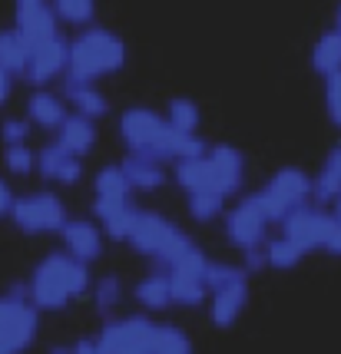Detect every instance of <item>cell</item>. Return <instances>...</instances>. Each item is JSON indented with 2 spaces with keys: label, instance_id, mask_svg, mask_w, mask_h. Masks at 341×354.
<instances>
[{
  "label": "cell",
  "instance_id": "6da1fadb",
  "mask_svg": "<svg viewBox=\"0 0 341 354\" xmlns=\"http://www.w3.org/2000/svg\"><path fill=\"white\" fill-rule=\"evenodd\" d=\"M116 133H120V142L126 146V156H146V159H156L163 166L189 159V156H202L209 146L202 136L176 133L166 123V116L149 106L123 109V116L116 120Z\"/></svg>",
  "mask_w": 341,
  "mask_h": 354
},
{
  "label": "cell",
  "instance_id": "7a4b0ae2",
  "mask_svg": "<svg viewBox=\"0 0 341 354\" xmlns=\"http://www.w3.org/2000/svg\"><path fill=\"white\" fill-rule=\"evenodd\" d=\"M90 285H93L90 265L77 262L63 248H57L33 265L27 278V298L37 311H63L70 308V301L90 292Z\"/></svg>",
  "mask_w": 341,
  "mask_h": 354
},
{
  "label": "cell",
  "instance_id": "3957f363",
  "mask_svg": "<svg viewBox=\"0 0 341 354\" xmlns=\"http://www.w3.org/2000/svg\"><path fill=\"white\" fill-rule=\"evenodd\" d=\"M126 60H129L126 40L100 24H90L73 40H66V80L100 86V80L120 73Z\"/></svg>",
  "mask_w": 341,
  "mask_h": 354
},
{
  "label": "cell",
  "instance_id": "277c9868",
  "mask_svg": "<svg viewBox=\"0 0 341 354\" xmlns=\"http://www.w3.org/2000/svg\"><path fill=\"white\" fill-rule=\"evenodd\" d=\"M126 245L133 248V252H140L142 259H149L156 268L166 272V268H169L189 245H196V242H192L169 216L153 212V209H140V216L133 222V232H129Z\"/></svg>",
  "mask_w": 341,
  "mask_h": 354
},
{
  "label": "cell",
  "instance_id": "5b68a950",
  "mask_svg": "<svg viewBox=\"0 0 341 354\" xmlns=\"http://www.w3.org/2000/svg\"><path fill=\"white\" fill-rule=\"evenodd\" d=\"M40 331V311L27 298V281L0 295V354H27Z\"/></svg>",
  "mask_w": 341,
  "mask_h": 354
},
{
  "label": "cell",
  "instance_id": "8992f818",
  "mask_svg": "<svg viewBox=\"0 0 341 354\" xmlns=\"http://www.w3.org/2000/svg\"><path fill=\"white\" fill-rule=\"evenodd\" d=\"M252 196L259 202V209L265 212V218H268L272 225H279L292 209L311 202V176L302 169V166H282V169L272 172L268 183H265L259 192H252Z\"/></svg>",
  "mask_w": 341,
  "mask_h": 354
},
{
  "label": "cell",
  "instance_id": "52a82bcc",
  "mask_svg": "<svg viewBox=\"0 0 341 354\" xmlns=\"http://www.w3.org/2000/svg\"><path fill=\"white\" fill-rule=\"evenodd\" d=\"M7 218L24 235H57L63 222L70 218V209L53 189H33V192L17 196Z\"/></svg>",
  "mask_w": 341,
  "mask_h": 354
},
{
  "label": "cell",
  "instance_id": "ba28073f",
  "mask_svg": "<svg viewBox=\"0 0 341 354\" xmlns=\"http://www.w3.org/2000/svg\"><path fill=\"white\" fill-rule=\"evenodd\" d=\"M205 252L199 245H189L176 262L166 268L169 275V295L176 308H199L202 301L209 298V288H205Z\"/></svg>",
  "mask_w": 341,
  "mask_h": 354
},
{
  "label": "cell",
  "instance_id": "9c48e42d",
  "mask_svg": "<svg viewBox=\"0 0 341 354\" xmlns=\"http://www.w3.org/2000/svg\"><path fill=\"white\" fill-rule=\"evenodd\" d=\"M156 322L149 315H120L103 322L96 344L103 354H149V341H153Z\"/></svg>",
  "mask_w": 341,
  "mask_h": 354
},
{
  "label": "cell",
  "instance_id": "30bf717a",
  "mask_svg": "<svg viewBox=\"0 0 341 354\" xmlns=\"http://www.w3.org/2000/svg\"><path fill=\"white\" fill-rule=\"evenodd\" d=\"M268 218L265 212L259 209V202L255 196H242V199L235 202L232 209L222 216V232H225V242L239 252H246V248H255V245H265V239H268Z\"/></svg>",
  "mask_w": 341,
  "mask_h": 354
},
{
  "label": "cell",
  "instance_id": "8fae6325",
  "mask_svg": "<svg viewBox=\"0 0 341 354\" xmlns=\"http://www.w3.org/2000/svg\"><path fill=\"white\" fill-rule=\"evenodd\" d=\"M66 77V37H53L47 44L30 46V57L24 66V83L30 90H50V83Z\"/></svg>",
  "mask_w": 341,
  "mask_h": 354
},
{
  "label": "cell",
  "instance_id": "7c38bea8",
  "mask_svg": "<svg viewBox=\"0 0 341 354\" xmlns=\"http://www.w3.org/2000/svg\"><path fill=\"white\" fill-rule=\"evenodd\" d=\"M328 209H318V205H298L292 209L288 216L282 218L279 225L292 245L302 248V255H308V252H322V242H325V229H328Z\"/></svg>",
  "mask_w": 341,
  "mask_h": 354
},
{
  "label": "cell",
  "instance_id": "4fadbf2b",
  "mask_svg": "<svg viewBox=\"0 0 341 354\" xmlns=\"http://www.w3.org/2000/svg\"><path fill=\"white\" fill-rule=\"evenodd\" d=\"M14 30L30 46H40L60 37V24L47 0H14Z\"/></svg>",
  "mask_w": 341,
  "mask_h": 354
},
{
  "label": "cell",
  "instance_id": "5bb4252c",
  "mask_svg": "<svg viewBox=\"0 0 341 354\" xmlns=\"http://www.w3.org/2000/svg\"><path fill=\"white\" fill-rule=\"evenodd\" d=\"M63 239V252L70 255V259H77L83 265H93L100 255H103V242H107V235L100 232L93 218H66L63 222V229L57 232Z\"/></svg>",
  "mask_w": 341,
  "mask_h": 354
},
{
  "label": "cell",
  "instance_id": "9a60e30c",
  "mask_svg": "<svg viewBox=\"0 0 341 354\" xmlns=\"http://www.w3.org/2000/svg\"><path fill=\"white\" fill-rule=\"evenodd\" d=\"M205 156L216 169L219 179V196L229 199V196H239L242 185H246V153L232 146V142H212L205 146Z\"/></svg>",
  "mask_w": 341,
  "mask_h": 354
},
{
  "label": "cell",
  "instance_id": "2e32d148",
  "mask_svg": "<svg viewBox=\"0 0 341 354\" xmlns=\"http://www.w3.org/2000/svg\"><path fill=\"white\" fill-rule=\"evenodd\" d=\"M93 222L100 225V232L113 239V242H126L133 222L140 216V205L133 199H96L93 196Z\"/></svg>",
  "mask_w": 341,
  "mask_h": 354
},
{
  "label": "cell",
  "instance_id": "e0dca14e",
  "mask_svg": "<svg viewBox=\"0 0 341 354\" xmlns=\"http://www.w3.org/2000/svg\"><path fill=\"white\" fill-rule=\"evenodd\" d=\"M37 176L53 185H77L83 179V159L70 156L57 142H44L37 149Z\"/></svg>",
  "mask_w": 341,
  "mask_h": 354
},
{
  "label": "cell",
  "instance_id": "ac0fdd59",
  "mask_svg": "<svg viewBox=\"0 0 341 354\" xmlns=\"http://www.w3.org/2000/svg\"><path fill=\"white\" fill-rule=\"evenodd\" d=\"M205 301H209V322L216 324V328H232L248 305V278L219 285V288L209 292Z\"/></svg>",
  "mask_w": 341,
  "mask_h": 354
},
{
  "label": "cell",
  "instance_id": "d6986e66",
  "mask_svg": "<svg viewBox=\"0 0 341 354\" xmlns=\"http://www.w3.org/2000/svg\"><path fill=\"white\" fill-rule=\"evenodd\" d=\"M60 96L70 113H77V116L90 120V123H100V120L109 116V96L100 90V86H93V83H77V80L63 77Z\"/></svg>",
  "mask_w": 341,
  "mask_h": 354
},
{
  "label": "cell",
  "instance_id": "ffe728a7",
  "mask_svg": "<svg viewBox=\"0 0 341 354\" xmlns=\"http://www.w3.org/2000/svg\"><path fill=\"white\" fill-rule=\"evenodd\" d=\"M172 179H176V185H179L186 196H192V192H219L216 169H212V162H209L205 153L172 162Z\"/></svg>",
  "mask_w": 341,
  "mask_h": 354
},
{
  "label": "cell",
  "instance_id": "44dd1931",
  "mask_svg": "<svg viewBox=\"0 0 341 354\" xmlns=\"http://www.w3.org/2000/svg\"><path fill=\"white\" fill-rule=\"evenodd\" d=\"M66 103H63L60 93L53 90H33L30 96H27V123L37 126V129H44V133H57L60 129V123L66 120Z\"/></svg>",
  "mask_w": 341,
  "mask_h": 354
},
{
  "label": "cell",
  "instance_id": "7402d4cb",
  "mask_svg": "<svg viewBox=\"0 0 341 354\" xmlns=\"http://www.w3.org/2000/svg\"><path fill=\"white\" fill-rule=\"evenodd\" d=\"M53 142H57L60 149H66L70 156L83 159V156H90L96 149V142H100V129H96V123L83 120V116H77V113H66V120L60 123Z\"/></svg>",
  "mask_w": 341,
  "mask_h": 354
},
{
  "label": "cell",
  "instance_id": "603a6c76",
  "mask_svg": "<svg viewBox=\"0 0 341 354\" xmlns=\"http://www.w3.org/2000/svg\"><path fill=\"white\" fill-rule=\"evenodd\" d=\"M116 166L123 169L133 192H156V189H163L169 183V169L156 159H146V156H123Z\"/></svg>",
  "mask_w": 341,
  "mask_h": 354
},
{
  "label": "cell",
  "instance_id": "cb8c5ba5",
  "mask_svg": "<svg viewBox=\"0 0 341 354\" xmlns=\"http://www.w3.org/2000/svg\"><path fill=\"white\" fill-rule=\"evenodd\" d=\"M133 298L142 308V315H156V311H169L172 308V295H169V275L163 268H153L136 281Z\"/></svg>",
  "mask_w": 341,
  "mask_h": 354
},
{
  "label": "cell",
  "instance_id": "d4e9b609",
  "mask_svg": "<svg viewBox=\"0 0 341 354\" xmlns=\"http://www.w3.org/2000/svg\"><path fill=\"white\" fill-rule=\"evenodd\" d=\"M308 63H311V70H315L322 80L331 77V73H338L341 70V33L338 30L322 33V37L311 44Z\"/></svg>",
  "mask_w": 341,
  "mask_h": 354
},
{
  "label": "cell",
  "instance_id": "484cf974",
  "mask_svg": "<svg viewBox=\"0 0 341 354\" xmlns=\"http://www.w3.org/2000/svg\"><path fill=\"white\" fill-rule=\"evenodd\" d=\"M166 123L183 133V136H199L202 129V109L192 96H172L166 103Z\"/></svg>",
  "mask_w": 341,
  "mask_h": 354
},
{
  "label": "cell",
  "instance_id": "4316f807",
  "mask_svg": "<svg viewBox=\"0 0 341 354\" xmlns=\"http://www.w3.org/2000/svg\"><path fill=\"white\" fill-rule=\"evenodd\" d=\"M27 57H30V44H27L14 27L0 30V70H3V73H10L14 80H20L24 77V66H27Z\"/></svg>",
  "mask_w": 341,
  "mask_h": 354
},
{
  "label": "cell",
  "instance_id": "83f0119b",
  "mask_svg": "<svg viewBox=\"0 0 341 354\" xmlns=\"http://www.w3.org/2000/svg\"><path fill=\"white\" fill-rule=\"evenodd\" d=\"M60 27H90L96 20V0H47Z\"/></svg>",
  "mask_w": 341,
  "mask_h": 354
},
{
  "label": "cell",
  "instance_id": "f1b7e54d",
  "mask_svg": "<svg viewBox=\"0 0 341 354\" xmlns=\"http://www.w3.org/2000/svg\"><path fill=\"white\" fill-rule=\"evenodd\" d=\"M149 354H192V338L179 324L156 322L153 341H149Z\"/></svg>",
  "mask_w": 341,
  "mask_h": 354
},
{
  "label": "cell",
  "instance_id": "f546056e",
  "mask_svg": "<svg viewBox=\"0 0 341 354\" xmlns=\"http://www.w3.org/2000/svg\"><path fill=\"white\" fill-rule=\"evenodd\" d=\"M93 196L96 199H133V189L126 183L123 169L116 162H109L93 176Z\"/></svg>",
  "mask_w": 341,
  "mask_h": 354
},
{
  "label": "cell",
  "instance_id": "4dcf8cb0",
  "mask_svg": "<svg viewBox=\"0 0 341 354\" xmlns=\"http://www.w3.org/2000/svg\"><path fill=\"white\" fill-rule=\"evenodd\" d=\"M123 281H120V275H100L90 285V298H93V308L100 311V315H113V311L123 305Z\"/></svg>",
  "mask_w": 341,
  "mask_h": 354
},
{
  "label": "cell",
  "instance_id": "1f68e13d",
  "mask_svg": "<svg viewBox=\"0 0 341 354\" xmlns=\"http://www.w3.org/2000/svg\"><path fill=\"white\" fill-rule=\"evenodd\" d=\"M302 259H305V255H302V248L292 245L285 235L265 239V262H268V268H275V272H292Z\"/></svg>",
  "mask_w": 341,
  "mask_h": 354
},
{
  "label": "cell",
  "instance_id": "d6a6232c",
  "mask_svg": "<svg viewBox=\"0 0 341 354\" xmlns=\"http://www.w3.org/2000/svg\"><path fill=\"white\" fill-rule=\"evenodd\" d=\"M186 209L192 216V222L209 225V222L225 216V199L219 192H192V196H186Z\"/></svg>",
  "mask_w": 341,
  "mask_h": 354
},
{
  "label": "cell",
  "instance_id": "836d02e7",
  "mask_svg": "<svg viewBox=\"0 0 341 354\" xmlns=\"http://www.w3.org/2000/svg\"><path fill=\"white\" fill-rule=\"evenodd\" d=\"M3 169L24 179V176H33L37 172V149H30V142L24 146H3Z\"/></svg>",
  "mask_w": 341,
  "mask_h": 354
},
{
  "label": "cell",
  "instance_id": "e575fe53",
  "mask_svg": "<svg viewBox=\"0 0 341 354\" xmlns=\"http://www.w3.org/2000/svg\"><path fill=\"white\" fill-rule=\"evenodd\" d=\"M341 192V179L335 176L331 169H322L311 176V205H318V209H328L331 202H335V196Z\"/></svg>",
  "mask_w": 341,
  "mask_h": 354
},
{
  "label": "cell",
  "instance_id": "d590c367",
  "mask_svg": "<svg viewBox=\"0 0 341 354\" xmlns=\"http://www.w3.org/2000/svg\"><path fill=\"white\" fill-rule=\"evenodd\" d=\"M325 113H328V123L341 129V70L325 77Z\"/></svg>",
  "mask_w": 341,
  "mask_h": 354
},
{
  "label": "cell",
  "instance_id": "8d00e7d4",
  "mask_svg": "<svg viewBox=\"0 0 341 354\" xmlns=\"http://www.w3.org/2000/svg\"><path fill=\"white\" fill-rule=\"evenodd\" d=\"M30 129L33 126L24 120V116H7L3 123H0V139H3V146H24L27 139H30Z\"/></svg>",
  "mask_w": 341,
  "mask_h": 354
},
{
  "label": "cell",
  "instance_id": "74e56055",
  "mask_svg": "<svg viewBox=\"0 0 341 354\" xmlns=\"http://www.w3.org/2000/svg\"><path fill=\"white\" fill-rule=\"evenodd\" d=\"M331 216V212H328ZM322 252L325 255H335V259H341V222L335 216L328 218V229H325V242H322Z\"/></svg>",
  "mask_w": 341,
  "mask_h": 354
},
{
  "label": "cell",
  "instance_id": "f35d334b",
  "mask_svg": "<svg viewBox=\"0 0 341 354\" xmlns=\"http://www.w3.org/2000/svg\"><path fill=\"white\" fill-rule=\"evenodd\" d=\"M268 262H265V245H255V248H246L242 252V272L246 275H255V272H265Z\"/></svg>",
  "mask_w": 341,
  "mask_h": 354
},
{
  "label": "cell",
  "instance_id": "ab89813d",
  "mask_svg": "<svg viewBox=\"0 0 341 354\" xmlns=\"http://www.w3.org/2000/svg\"><path fill=\"white\" fill-rule=\"evenodd\" d=\"M14 199H17V196H14V189H10V183L0 176V218L10 216V205H14Z\"/></svg>",
  "mask_w": 341,
  "mask_h": 354
},
{
  "label": "cell",
  "instance_id": "60d3db41",
  "mask_svg": "<svg viewBox=\"0 0 341 354\" xmlns=\"http://www.w3.org/2000/svg\"><path fill=\"white\" fill-rule=\"evenodd\" d=\"M14 83L17 80L10 77V73H3V70H0V106H7V103H10V96H14Z\"/></svg>",
  "mask_w": 341,
  "mask_h": 354
},
{
  "label": "cell",
  "instance_id": "b9f144b4",
  "mask_svg": "<svg viewBox=\"0 0 341 354\" xmlns=\"http://www.w3.org/2000/svg\"><path fill=\"white\" fill-rule=\"evenodd\" d=\"M325 169H331L335 176L341 179V142L335 146V149H328V156H325Z\"/></svg>",
  "mask_w": 341,
  "mask_h": 354
},
{
  "label": "cell",
  "instance_id": "7bdbcfd3",
  "mask_svg": "<svg viewBox=\"0 0 341 354\" xmlns=\"http://www.w3.org/2000/svg\"><path fill=\"white\" fill-rule=\"evenodd\" d=\"M73 354H103V351H100L96 338H80L73 341Z\"/></svg>",
  "mask_w": 341,
  "mask_h": 354
},
{
  "label": "cell",
  "instance_id": "ee69618b",
  "mask_svg": "<svg viewBox=\"0 0 341 354\" xmlns=\"http://www.w3.org/2000/svg\"><path fill=\"white\" fill-rule=\"evenodd\" d=\"M47 354H73V344H66V341H60V344H50Z\"/></svg>",
  "mask_w": 341,
  "mask_h": 354
},
{
  "label": "cell",
  "instance_id": "f6af8a7d",
  "mask_svg": "<svg viewBox=\"0 0 341 354\" xmlns=\"http://www.w3.org/2000/svg\"><path fill=\"white\" fill-rule=\"evenodd\" d=\"M328 212H331V216H335V218H338V222H341V192H338V196H335V202L328 205Z\"/></svg>",
  "mask_w": 341,
  "mask_h": 354
},
{
  "label": "cell",
  "instance_id": "bcb514c9",
  "mask_svg": "<svg viewBox=\"0 0 341 354\" xmlns=\"http://www.w3.org/2000/svg\"><path fill=\"white\" fill-rule=\"evenodd\" d=\"M331 30H338V33H341V3L335 7V27H331Z\"/></svg>",
  "mask_w": 341,
  "mask_h": 354
}]
</instances>
